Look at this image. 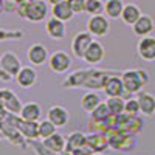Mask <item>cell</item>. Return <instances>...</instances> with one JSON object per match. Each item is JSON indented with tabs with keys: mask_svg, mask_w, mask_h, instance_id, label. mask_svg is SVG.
<instances>
[{
	"mask_svg": "<svg viewBox=\"0 0 155 155\" xmlns=\"http://www.w3.org/2000/svg\"><path fill=\"white\" fill-rule=\"evenodd\" d=\"M124 113L132 115V116H138V113H140V104H138V99H137V98H129V99H126Z\"/></svg>",
	"mask_w": 155,
	"mask_h": 155,
	"instance_id": "836d02e7",
	"label": "cell"
},
{
	"mask_svg": "<svg viewBox=\"0 0 155 155\" xmlns=\"http://www.w3.org/2000/svg\"><path fill=\"white\" fill-rule=\"evenodd\" d=\"M92 155H101V153H92Z\"/></svg>",
	"mask_w": 155,
	"mask_h": 155,
	"instance_id": "7bdbcfd3",
	"label": "cell"
},
{
	"mask_svg": "<svg viewBox=\"0 0 155 155\" xmlns=\"http://www.w3.org/2000/svg\"><path fill=\"white\" fill-rule=\"evenodd\" d=\"M84 11L90 16L102 14V12H104V3H102V0H85Z\"/></svg>",
	"mask_w": 155,
	"mask_h": 155,
	"instance_id": "4dcf8cb0",
	"label": "cell"
},
{
	"mask_svg": "<svg viewBox=\"0 0 155 155\" xmlns=\"http://www.w3.org/2000/svg\"><path fill=\"white\" fill-rule=\"evenodd\" d=\"M92 42H93V36L88 31H79L71 41V53H73V56L82 61V56L85 53V50L88 48V45Z\"/></svg>",
	"mask_w": 155,
	"mask_h": 155,
	"instance_id": "ba28073f",
	"label": "cell"
},
{
	"mask_svg": "<svg viewBox=\"0 0 155 155\" xmlns=\"http://www.w3.org/2000/svg\"><path fill=\"white\" fill-rule=\"evenodd\" d=\"M0 64H2L3 71L6 74H9L11 78H16L17 73L20 71V68H22V62L14 51H5V53L0 56Z\"/></svg>",
	"mask_w": 155,
	"mask_h": 155,
	"instance_id": "9c48e42d",
	"label": "cell"
},
{
	"mask_svg": "<svg viewBox=\"0 0 155 155\" xmlns=\"http://www.w3.org/2000/svg\"><path fill=\"white\" fill-rule=\"evenodd\" d=\"M121 79L124 84V90L127 95H135L140 93L143 87L149 82V74L143 68H134V70H126L121 73Z\"/></svg>",
	"mask_w": 155,
	"mask_h": 155,
	"instance_id": "7a4b0ae2",
	"label": "cell"
},
{
	"mask_svg": "<svg viewBox=\"0 0 155 155\" xmlns=\"http://www.w3.org/2000/svg\"><path fill=\"white\" fill-rule=\"evenodd\" d=\"M45 31L51 39H54V41H62V39H65V36H67L65 22H62V20H59L56 17H51L45 23Z\"/></svg>",
	"mask_w": 155,
	"mask_h": 155,
	"instance_id": "2e32d148",
	"label": "cell"
},
{
	"mask_svg": "<svg viewBox=\"0 0 155 155\" xmlns=\"http://www.w3.org/2000/svg\"><path fill=\"white\" fill-rule=\"evenodd\" d=\"M87 31L92 34L93 37H104L110 31V22L109 17L104 14H98V16H90L87 20Z\"/></svg>",
	"mask_w": 155,
	"mask_h": 155,
	"instance_id": "52a82bcc",
	"label": "cell"
},
{
	"mask_svg": "<svg viewBox=\"0 0 155 155\" xmlns=\"http://www.w3.org/2000/svg\"><path fill=\"white\" fill-rule=\"evenodd\" d=\"M112 74H118L115 70H99V68H81L67 76V79L61 84L62 88H90L102 90L106 79Z\"/></svg>",
	"mask_w": 155,
	"mask_h": 155,
	"instance_id": "6da1fadb",
	"label": "cell"
},
{
	"mask_svg": "<svg viewBox=\"0 0 155 155\" xmlns=\"http://www.w3.org/2000/svg\"><path fill=\"white\" fill-rule=\"evenodd\" d=\"M106 104L109 107L110 115L113 116H120L124 113V107H126V99L123 96H107Z\"/></svg>",
	"mask_w": 155,
	"mask_h": 155,
	"instance_id": "83f0119b",
	"label": "cell"
},
{
	"mask_svg": "<svg viewBox=\"0 0 155 155\" xmlns=\"http://www.w3.org/2000/svg\"><path fill=\"white\" fill-rule=\"evenodd\" d=\"M27 144H30V147L36 152V155H62V153H56L53 150H50L45 147V144L42 143V140H27Z\"/></svg>",
	"mask_w": 155,
	"mask_h": 155,
	"instance_id": "1f68e13d",
	"label": "cell"
},
{
	"mask_svg": "<svg viewBox=\"0 0 155 155\" xmlns=\"http://www.w3.org/2000/svg\"><path fill=\"white\" fill-rule=\"evenodd\" d=\"M51 16L56 17V19H59V20H62V22H68V20L73 19L74 12H73V9L70 8V5H68L67 0H62V2H59V3H56V5L51 6Z\"/></svg>",
	"mask_w": 155,
	"mask_h": 155,
	"instance_id": "7402d4cb",
	"label": "cell"
},
{
	"mask_svg": "<svg viewBox=\"0 0 155 155\" xmlns=\"http://www.w3.org/2000/svg\"><path fill=\"white\" fill-rule=\"evenodd\" d=\"M62 155H73V153H68V152H64Z\"/></svg>",
	"mask_w": 155,
	"mask_h": 155,
	"instance_id": "60d3db41",
	"label": "cell"
},
{
	"mask_svg": "<svg viewBox=\"0 0 155 155\" xmlns=\"http://www.w3.org/2000/svg\"><path fill=\"white\" fill-rule=\"evenodd\" d=\"M19 87L22 88H31L36 82H37V71L34 67L30 65H22L20 71L17 73V76L14 78Z\"/></svg>",
	"mask_w": 155,
	"mask_h": 155,
	"instance_id": "5bb4252c",
	"label": "cell"
},
{
	"mask_svg": "<svg viewBox=\"0 0 155 155\" xmlns=\"http://www.w3.org/2000/svg\"><path fill=\"white\" fill-rule=\"evenodd\" d=\"M12 78L9 76V74H6L5 71H3V68H2V64H0V81H3V82H8V81H11Z\"/></svg>",
	"mask_w": 155,
	"mask_h": 155,
	"instance_id": "8d00e7d4",
	"label": "cell"
},
{
	"mask_svg": "<svg viewBox=\"0 0 155 155\" xmlns=\"http://www.w3.org/2000/svg\"><path fill=\"white\" fill-rule=\"evenodd\" d=\"M48 120L53 123L56 127H65L70 121V113L65 107H62V106H53V107H50L48 110Z\"/></svg>",
	"mask_w": 155,
	"mask_h": 155,
	"instance_id": "ac0fdd59",
	"label": "cell"
},
{
	"mask_svg": "<svg viewBox=\"0 0 155 155\" xmlns=\"http://www.w3.org/2000/svg\"><path fill=\"white\" fill-rule=\"evenodd\" d=\"M155 28V22L149 14H141V17L132 25L134 34L138 37H144V36H150V33Z\"/></svg>",
	"mask_w": 155,
	"mask_h": 155,
	"instance_id": "e0dca14e",
	"label": "cell"
},
{
	"mask_svg": "<svg viewBox=\"0 0 155 155\" xmlns=\"http://www.w3.org/2000/svg\"><path fill=\"white\" fill-rule=\"evenodd\" d=\"M110 116V112H109V107L106 102H101V104L90 113V121L95 123V124H99V123H104L106 120H109Z\"/></svg>",
	"mask_w": 155,
	"mask_h": 155,
	"instance_id": "f1b7e54d",
	"label": "cell"
},
{
	"mask_svg": "<svg viewBox=\"0 0 155 155\" xmlns=\"http://www.w3.org/2000/svg\"><path fill=\"white\" fill-rule=\"evenodd\" d=\"M42 143L45 144L47 149L53 150L56 153H64V150H65V137H64L62 134H53L51 137L42 140Z\"/></svg>",
	"mask_w": 155,
	"mask_h": 155,
	"instance_id": "cb8c5ba5",
	"label": "cell"
},
{
	"mask_svg": "<svg viewBox=\"0 0 155 155\" xmlns=\"http://www.w3.org/2000/svg\"><path fill=\"white\" fill-rule=\"evenodd\" d=\"M27 2H30V3H31V2H39V0H27Z\"/></svg>",
	"mask_w": 155,
	"mask_h": 155,
	"instance_id": "ab89813d",
	"label": "cell"
},
{
	"mask_svg": "<svg viewBox=\"0 0 155 155\" xmlns=\"http://www.w3.org/2000/svg\"><path fill=\"white\" fill-rule=\"evenodd\" d=\"M99 104H101V96L98 95V92H95V90L85 93L81 98V109H82V112L92 113Z\"/></svg>",
	"mask_w": 155,
	"mask_h": 155,
	"instance_id": "484cf974",
	"label": "cell"
},
{
	"mask_svg": "<svg viewBox=\"0 0 155 155\" xmlns=\"http://www.w3.org/2000/svg\"><path fill=\"white\" fill-rule=\"evenodd\" d=\"M20 116L27 121H39L42 116V107L39 102H34V101H30V102H25L22 106V110H20Z\"/></svg>",
	"mask_w": 155,
	"mask_h": 155,
	"instance_id": "44dd1931",
	"label": "cell"
},
{
	"mask_svg": "<svg viewBox=\"0 0 155 155\" xmlns=\"http://www.w3.org/2000/svg\"><path fill=\"white\" fill-rule=\"evenodd\" d=\"M58 132V127L51 123L50 120H42L39 121V138L41 140H45L48 137H51L53 134Z\"/></svg>",
	"mask_w": 155,
	"mask_h": 155,
	"instance_id": "f546056e",
	"label": "cell"
},
{
	"mask_svg": "<svg viewBox=\"0 0 155 155\" xmlns=\"http://www.w3.org/2000/svg\"><path fill=\"white\" fill-rule=\"evenodd\" d=\"M70 153H73V155H92V153H95L92 149H90L87 144H84V146H81V147H78V149H74L73 152H70Z\"/></svg>",
	"mask_w": 155,
	"mask_h": 155,
	"instance_id": "d590c367",
	"label": "cell"
},
{
	"mask_svg": "<svg viewBox=\"0 0 155 155\" xmlns=\"http://www.w3.org/2000/svg\"><path fill=\"white\" fill-rule=\"evenodd\" d=\"M141 17V9L138 5L135 3H126L124 8H123V12H121V20L126 23V25H132Z\"/></svg>",
	"mask_w": 155,
	"mask_h": 155,
	"instance_id": "603a6c76",
	"label": "cell"
},
{
	"mask_svg": "<svg viewBox=\"0 0 155 155\" xmlns=\"http://www.w3.org/2000/svg\"><path fill=\"white\" fill-rule=\"evenodd\" d=\"M107 96H124L127 95L126 90H124V84H123V79L120 74H112L106 79V84H104V88H102Z\"/></svg>",
	"mask_w": 155,
	"mask_h": 155,
	"instance_id": "9a60e30c",
	"label": "cell"
},
{
	"mask_svg": "<svg viewBox=\"0 0 155 155\" xmlns=\"http://www.w3.org/2000/svg\"><path fill=\"white\" fill-rule=\"evenodd\" d=\"M84 144H87V135L85 134H82V132H79V130H76V132H71L67 138H65V150L64 152H73L74 149H78V147H81V146H84Z\"/></svg>",
	"mask_w": 155,
	"mask_h": 155,
	"instance_id": "d4e9b609",
	"label": "cell"
},
{
	"mask_svg": "<svg viewBox=\"0 0 155 155\" xmlns=\"http://www.w3.org/2000/svg\"><path fill=\"white\" fill-rule=\"evenodd\" d=\"M107 141L110 149L121 152H132L138 146V141L132 134H126L121 130H110L107 134Z\"/></svg>",
	"mask_w": 155,
	"mask_h": 155,
	"instance_id": "277c9868",
	"label": "cell"
},
{
	"mask_svg": "<svg viewBox=\"0 0 155 155\" xmlns=\"http://www.w3.org/2000/svg\"><path fill=\"white\" fill-rule=\"evenodd\" d=\"M23 37V31L20 30H0V42L3 41H19V39Z\"/></svg>",
	"mask_w": 155,
	"mask_h": 155,
	"instance_id": "d6a6232c",
	"label": "cell"
},
{
	"mask_svg": "<svg viewBox=\"0 0 155 155\" xmlns=\"http://www.w3.org/2000/svg\"><path fill=\"white\" fill-rule=\"evenodd\" d=\"M59 2H62V0H47V3H50L51 6L56 5V3H59Z\"/></svg>",
	"mask_w": 155,
	"mask_h": 155,
	"instance_id": "74e56055",
	"label": "cell"
},
{
	"mask_svg": "<svg viewBox=\"0 0 155 155\" xmlns=\"http://www.w3.org/2000/svg\"><path fill=\"white\" fill-rule=\"evenodd\" d=\"M137 53L143 61L153 62L155 61V37L153 36L140 37V41L137 44Z\"/></svg>",
	"mask_w": 155,
	"mask_h": 155,
	"instance_id": "30bf717a",
	"label": "cell"
},
{
	"mask_svg": "<svg viewBox=\"0 0 155 155\" xmlns=\"http://www.w3.org/2000/svg\"><path fill=\"white\" fill-rule=\"evenodd\" d=\"M124 5L126 3L123 2V0H106V3H104L106 16L109 19H120Z\"/></svg>",
	"mask_w": 155,
	"mask_h": 155,
	"instance_id": "4316f807",
	"label": "cell"
},
{
	"mask_svg": "<svg viewBox=\"0 0 155 155\" xmlns=\"http://www.w3.org/2000/svg\"><path fill=\"white\" fill-rule=\"evenodd\" d=\"M70 8L73 9L74 14H79V12H84L85 8V0H67Z\"/></svg>",
	"mask_w": 155,
	"mask_h": 155,
	"instance_id": "e575fe53",
	"label": "cell"
},
{
	"mask_svg": "<svg viewBox=\"0 0 155 155\" xmlns=\"http://www.w3.org/2000/svg\"><path fill=\"white\" fill-rule=\"evenodd\" d=\"M138 104H140V113H143L144 116H153L155 115V96L147 92H141L137 96Z\"/></svg>",
	"mask_w": 155,
	"mask_h": 155,
	"instance_id": "ffe728a7",
	"label": "cell"
},
{
	"mask_svg": "<svg viewBox=\"0 0 155 155\" xmlns=\"http://www.w3.org/2000/svg\"><path fill=\"white\" fill-rule=\"evenodd\" d=\"M8 120L22 134L25 140H41L39 138V121H27L20 115H12V113L8 115Z\"/></svg>",
	"mask_w": 155,
	"mask_h": 155,
	"instance_id": "5b68a950",
	"label": "cell"
},
{
	"mask_svg": "<svg viewBox=\"0 0 155 155\" xmlns=\"http://www.w3.org/2000/svg\"><path fill=\"white\" fill-rule=\"evenodd\" d=\"M104 56H106V50L102 47V44L99 41H95L88 45V48L85 50V53L82 56V61L87 62L88 65H98L104 61Z\"/></svg>",
	"mask_w": 155,
	"mask_h": 155,
	"instance_id": "8fae6325",
	"label": "cell"
},
{
	"mask_svg": "<svg viewBox=\"0 0 155 155\" xmlns=\"http://www.w3.org/2000/svg\"><path fill=\"white\" fill-rule=\"evenodd\" d=\"M87 146L92 149L95 153H102L104 150L109 149V141L106 134L99 132H92L87 135Z\"/></svg>",
	"mask_w": 155,
	"mask_h": 155,
	"instance_id": "d6986e66",
	"label": "cell"
},
{
	"mask_svg": "<svg viewBox=\"0 0 155 155\" xmlns=\"http://www.w3.org/2000/svg\"><path fill=\"white\" fill-rule=\"evenodd\" d=\"M71 56L64 50H58L54 53H51L50 58H48V67L53 73H58V74H62L65 73L67 70H70L71 67Z\"/></svg>",
	"mask_w": 155,
	"mask_h": 155,
	"instance_id": "8992f818",
	"label": "cell"
},
{
	"mask_svg": "<svg viewBox=\"0 0 155 155\" xmlns=\"http://www.w3.org/2000/svg\"><path fill=\"white\" fill-rule=\"evenodd\" d=\"M27 58H28L30 64H33L34 67H41V65H44V64L48 62L50 54H48V50L45 48V45L33 44L27 51Z\"/></svg>",
	"mask_w": 155,
	"mask_h": 155,
	"instance_id": "4fadbf2b",
	"label": "cell"
},
{
	"mask_svg": "<svg viewBox=\"0 0 155 155\" xmlns=\"http://www.w3.org/2000/svg\"><path fill=\"white\" fill-rule=\"evenodd\" d=\"M3 138V135H2V132H0V140H2Z\"/></svg>",
	"mask_w": 155,
	"mask_h": 155,
	"instance_id": "b9f144b4",
	"label": "cell"
},
{
	"mask_svg": "<svg viewBox=\"0 0 155 155\" xmlns=\"http://www.w3.org/2000/svg\"><path fill=\"white\" fill-rule=\"evenodd\" d=\"M0 98L3 101V107L12 113V115H20V110H22V102L19 99V96L16 95L14 90L11 88H0Z\"/></svg>",
	"mask_w": 155,
	"mask_h": 155,
	"instance_id": "7c38bea8",
	"label": "cell"
},
{
	"mask_svg": "<svg viewBox=\"0 0 155 155\" xmlns=\"http://www.w3.org/2000/svg\"><path fill=\"white\" fill-rule=\"evenodd\" d=\"M0 109H5V107H3V101H2V98H0ZM5 110H6V109H5Z\"/></svg>",
	"mask_w": 155,
	"mask_h": 155,
	"instance_id": "f35d334b",
	"label": "cell"
},
{
	"mask_svg": "<svg viewBox=\"0 0 155 155\" xmlns=\"http://www.w3.org/2000/svg\"><path fill=\"white\" fill-rule=\"evenodd\" d=\"M47 2L45 0H39V2H23L17 8V14L22 19H27L28 22L39 23L45 20L47 17Z\"/></svg>",
	"mask_w": 155,
	"mask_h": 155,
	"instance_id": "3957f363",
	"label": "cell"
}]
</instances>
